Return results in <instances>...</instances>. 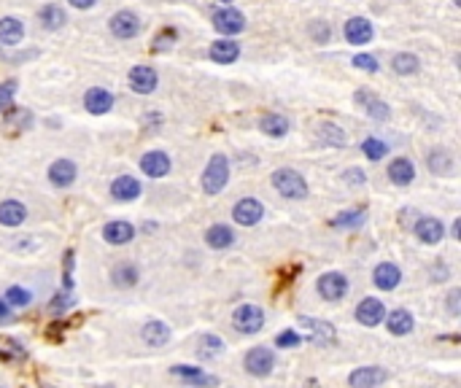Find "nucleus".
Listing matches in <instances>:
<instances>
[{
  "label": "nucleus",
  "mask_w": 461,
  "mask_h": 388,
  "mask_svg": "<svg viewBox=\"0 0 461 388\" xmlns=\"http://www.w3.org/2000/svg\"><path fill=\"white\" fill-rule=\"evenodd\" d=\"M111 33L121 38V41H130V38H135L138 33H141V19H138V14H132V11H119V14H114L111 17Z\"/></svg>",
  "instance_id": "obj_7"
},
{
  "label": "nucleus",
  "mask_w": 461,
  "mask_h": 388,
  "mask_svg": "<svg viewBox=\"0 0 461 388\" xmlns=\"http://www.w3.org/2000/svg\"><path fill=\"white\" fill-rule=\"evenodd\" d=\"M84 105H87L89 114L103 116V114H108V111L114 108V95H111L108 89H103V87H92V89L84 95Z\"/></svg>",
  "instance_id": "obj_15"
},
{
  "label": "nucleus",
  "mask_w": 461,
  "mask_h": 388,
  "mask_svg": "<svg viewBox=\"0 0 461 388\" xmlns=\"http://www.w3.org/2000/svg\"><path fill=\"white\" fill-rule=\"evenodd\" d=\"M232 324H235V329H238L241 335H256V332H262V326H265V313H262V308H256V305H241V308L232 313Z\"/></svg>",
  "instance_id": "obj_3"
},
{
  "label": "nucleus",
  "mask_w": 461,
  "mask_h": 388,
  "mask_svg": "<svg viewBox=\"0 0 461 388\" xmlns=\"http://www.w3.org/2000/svg\"><path fill=\"white\" fill-rule=\"evenodd\" d=\"M448 313L451 315L461 313V289H453L448 294Z\"/></svg>",
  "instance_id": "obj_48"
},
{
  "label": "nucleus",
  "mask_w": 461,
  "mask_h": 388,
  "mask_svg": "<svg viewBox=\"0 0 461 388\" xmlns=\"http://www.w3.org/2000/svg\"><path fill=\"white\" fill-rule=\"evenodd\" d=\"M364 108H367V116H369V119H375V121H386L388 116H391L388 103H383L381 97H375V100H372V103H367Z\"/></svg>",
  "instance_id": "obj_39"
},
{
  "label": "nucleus",
  "mask_w": 461,
  "mask_h": 388,
  "mask_svg": "<svg viewBox=\"0 0 461 388\" xmlns=\"http://www.w3.org/2000/svg\"><path fill=\"white\" fill-rule=\"evenodd\" d=\"M24 38V27L17 17H3L0 19V44L3 46H17Z\"/></svg>",
  "instance_id": "obj_25"
},
{
  "label": "nucleus",
  "mask_w": 461,
  "mask_h": 388,
  "mask_svg": "<svg viewBox=\"0 0 461 388\" xmlns=\"http://www.w3.org/2000/svg\"><path fill=\"white\" fill-rule=\"evenodd\" d=\"M265 216V208H262V202L259 200H254V197H243L235 202V208H232V218L241 224V227H254V224H259Z\"/></svg>",
  "instance_id": "obj_6"
},
{
  "label": "nucleus",
  "mask_w": 461,
  "mask_h": 388,
  "mask_svg": "<svg viewBox=\"0 0 461 388\" xmlns=\"http://www.w3.org/2000/svg\"><path fill=\"white\" fill-rule=\"evenodd\" d=\"M318 135H321V141H324V143L335 146V148L345 146V132L340 130L338 124H329V121H324V124L318 127Z\"/></svg>",
  "instance_id": "obj_36"
},
{
  "label": "nucleus",
  "mask_w": 461,
  "mask_h": 388,
  "mask_svg": "<svg viewBox=\"0 0 461 388\" xmlns=\"http://www.w3.org/2000/svg\"><path fill=\"white\" fill-rule=\"evenodd\" d=\"M175 38H178V33H175L173 27L162 30V33L154 38V51H165V48H170L173 44H175Z\"/></svg>",
  "instance_id": "obj_43"
},
{
  "label": "nucleus",
  "mask_w": 461,
  "mask_h": 388,
  "mask_svg": "<svg viewBox=\"0 0 461 388\" xmlns=\"http://www.w3.org/2000/svg\"><path fill=\"white\" fill-rule=\"evenodd\" d=\"M27 218V208L19 200H3L0 202V224L3 227H19Z\"/></svg>",
  "instance_id": "obj_22"
},
{
  "label": "nucleus",
  "mask_w": 461,
  "mask_h": 388,
  "mask_svg": "<svg viewBox=\"0 0 461 388\" xmlns=\"http://www.w3.org/2000/svg\"><path fill=\"white\" fill-rule=\"evenodd\" d=\"M138 194H141V184H138V178H132V175H119V178L111 181V197L119 200V202H130V200H135Z\"/></svg>",
  "instance_id": "obj_19"
},
{
  "label": "nucleus",
  "mask_w": 461,
  "mask_h": 388,
  "mask_svg": "<svg viewBox=\"0 0 461 388\" xmlns=\"http://www.w3.org/2000/svg\"><path fill=\"white\" fill-rule=\"evenodd\" d=\"M305 388H318V383H315V380H313V383H308V386H305Z\"/></svg>",
  "instance_id": "obj_52"
},
{
  "label": "nucleus",
  "mask_w": 461,
  "mask_h": 388,
  "mask_svg": "<svg viewBox=\"0 0 461 388\" xmlns=\"http://www.w3.org/2000/svg\"><path fill=\"white\" fill-rule=\"evenodd\" d=\"M38 22L44 30H60L62 24L68 22V17H65V11L57 6V3H46L41 11H38Z\"/></svg>",
  "instance_id": "obj_29"
},
{
  "label": "nucleus",
  "mask_w": 461,
  "mask_h": 388,
  "mask_svg": "<svg viewBox=\"0 0 461 388\" xmlns=\"http://www.w3.org/2000/svg\"><path fill=\"white\" fill-rule=\"evenodd\" d=\"M311 35H313L318 44H327L332 38V30H329V24L324 22V19H318V22L311 24Z\"/></svg>",
  "instance_id": "obj_46"
},
{
  "label": "nucleus",
  "mask_w": 461,
  "mask_h": 388,
  "mask_svg": "<svg viewBox=\"0 0 461 388\" xmlns=\"http://www.w3.org/2000/svg\"><path fill=\"white\" fill-rule=\"evenodd\" d=\"M386 326L391 335L402 337V335H410L415 321H412V315L408 313V310H391V313L386 315Z\"/></svg>",
  "instance_id": "obj_28"
},
{
  "label": "nucleus",
  "mask_w": 461,
  "mask_h": 388,
  "mask_svg": "<svg viewBox=\"0 0 461 388\" xmlns=\"http://www.w3.org/2000/svg\"><path fill=\"white\" fill-rule=\"evenodd\" d=\"M345 291H348V281H345L342 272H327V275L318 278V294H321L327 302H338V299H342Z\"/></svg>",
  "instance_id": "obj_8"
},
{
  "label": "nucleus",
  "mask_w": 461,
  "mask_h": 388,
  "mask_svg": "<svg viewBox=\"0 0 461 388\" xmlns=\"http://www.w3.org/2000/svg\"><path fill=\"white\" fill-rule=\"evenodd\" d=\"M229 184V159L224 154H214L202 170V192L218 194Z\"/></svg>",
  "instance_id": "obj_1"
},
{
  "label": "nucleus",
  "mask_w": 461,
  "mask_h": 388,
  "mask_svg": "<svg viewBox=\"0 0 461 388\" xmlns=\"http://www.w3.org/2000/svg\"><path fill=\"white\" fill-rule=\"evenodd\" d=\"M354 68H359V71H364V73H378V60L372 57V54H356L354 57V62H351Z\"/></svg>",
  "instance_id": "obj_42"
},
{
  "label": "nucleus",
  "mask_w": 461,
  "mask_h": 388,
  "mask_svg": "<svg viewBox=\"0 0 461 388\" xmlns=\"http://www.w3.org/2000/svg\"><path fill=\"white\" fill-rule=\"evenodd\" d=\"M141 170L151 178H162L170 173V157L165 151H146L141 157Z\"/></svg>",
  "instance_id": "obj_16"
},
{
  "label": "nucleus",
  "mask_w": 461,
  "mask_h": 388,
  "mask_svg": "<svg viewBox=\"0 0 461 388\" xmlns=\"http://www.w3.org/2000/svg\"><path fill=\"white\" fill-rule=\"evenodd\" d=\"M141 337H143L146 345H151V348H159V345H168L170 340V326L165 321H148L143 326V332H141Z\"/></svg>",
  "instance_id": "obj_26"
},
{
  "label": "nucleus",
  "mask_w": 461,
  "mask_h": 388,
  "mask_svg": "<svg viewBox=\"0 0 461 388\" xmlns=\"http://www.w3.org/2000/svg\"><path fill=\"white\" fill-rule=\"evenodd\" d=\"M418 57L410 54V51H402V54H394V60H391V68L397 76H412V73H418Z\"/></svg>",
  "instance_id": "obj_32"
},
{
  "label": "nucleus",
  "mask_w": 461,
  "mask_h": 388,
  "mask_svg": "<svg viewBox=\"0 0 461 388\" xmlns=\"http://www.w3.org/2000/svg\"><path fill=\"white\" fill-rule=\"evenodd\" d=\"M214 27L221 35H238V33L245 30V17L241 11H235V8H221V11L214 14Z\"/></svg>",
  "instance_id": "obj_9"
},
{
  "label": "nucleus",
  "mask_w": 461,
  "mask_h": 388,
  "mask_svg": "<svg viewBox=\"0 0 461 388\" xmlns=\"http://www.w3.org/2000/svg\"><path fill=\"white\" fill-rule=\"evenodd\" d=\"M211 60L218 62V65H232L238 57H241V46L235 44V41H229V38H218L211 44Z\"/></svg>",
  "instance_id": "obj_18"
},
{
  "label": "nucleus",
  "mask_w": 461,
  "mask_h": 388,
  "mask_svg": "<svg viewBox=\"0 0 461 388\" xmlns=\"http://www.w3.org/2000/svg\"><path fill=\"white\" fill-rule=\"evenodd\" d=\"M245 372H251L254 378H267L270 372H272V364H275V356H272V351L265 348V345H256V348H251L248 353H245Z\"/></svg>",
  "instance_id": "obj_4"
},
{
  "label": "nucleus",
  "mask_w": 461,
  "mask_h": 388,
  "mask_svg": "<svg viewBox=\"0 0 461 388\" xmlns=\"http://www.w3.org/2000/svg\"><path fill=\"white\" fill-rule=\"evenodd\" d=\"M30 299H33V294H30V291H24L22 286H8V291H6V302H8V305H14V308H24V305H30Z\"/></svg>",
  "instance_id": "obj_40"
},
{
  "label": "nucleus",
  "mask_w": 461,
  "mask_h": 388,
  "mask_svg": "<svg viewBox=\"0 0 461 388\" xmlns=\"http://www.w3.org/2000/svg\"><path fill=\"white\" fill-rule=\"evenodd\" d=\"M399 281H402V272H399V267L391 265V262L378 265L375 267V272H372V283H375L381 291L397 289V286H399Z\"/></svg>",
  "instance_id": "obj_17"
},
{
  "label": "nucleus",
  "mask_w": 461,
  "mask_h": 388,
  "mask_svg": "<svg viewBox=\"0 0 461 388\" xmlns=\"http://www.w3.org/2000/svg\"><path fill=\"white\" fill-rule=\"evenodd\" d=\"M157 81H159V76H157V71L151 65H135L130 71V87L138 95H151L157 89Z\"/></svg>",
  "instance_id": "obj_10"
},
{
  "label": "nucleus",
  "mask_w": 461,
  "mask_h": 388,
  "mask_svg": "<svg viewBox=\"0 0 461 388\" xmlns=\"http://www.w3.org/2000/svg\"><path fill=\"white\" fill-rule=\"evenodd\" d=\"M6 124H8L11 130H30L33 114H30L27 108H8V111H6Z\"/></svg>",
  "instance_id": "obj_35"
},
{
  "label": "nucleus",
  "mask_w": 461,
  "mask_h": 388,
  "mask_svg": "<svg viewBox=\"0 0 461 388\" xmlns=\"http://www.w3.org/2000/svg\"><path fill=\"white\" fill-rule=\"evenodd\" d=\"M216 3H224V6H229V3H232V0H216Z\"/></svg>",
  "instance_id": "obj_53"
},
{
  "label": "nucleus",
  "mask_w": 461,
  "mask_h": 388,
  "mask_svg": "<svg viewBox=\"0 0 461 388\" xmlns=\"http://www.w3.org/2000/svg\"><path fill=\"white\" fill-rule=\"evenodd\" d=\"M6 321H11V305L6 299H0V324H6Z\"/></svg>",
  "instance_id": "obj_50"
},
{
  "label": "nucleus",
  "mask_w": 461,
  "mask_h": 388,
  "mask_svg": "<svg viewBox=\"0 0 461 388\" xmlns=\"http://www.w3.org/2000/svg\"><path fill=\"white\" fill-rule=\"evenodd\" d=\"M375 92H369V89H359V92H356V95H354V103H359V105H367V103H372V100H375Z\"/></svg>",
  "instance_id": "obj_49"
},
{
  "label": "nucleus",
  "mask_w": 461,
  "mask_h": 388,
  "mask_svg": "<svg viewBox=\"0 0 461 388\" xmlns=\"http://www.w3.org/2000/svg\"><path fill=\"white\" fill-rule=\"evenodd\" d=\"M299 324L308 329V337L313 340L315 345H327V342H332V340L338 337L335 326L327 324V321H321V318H299Z\"/></svg>",
  "instance_id": "obj_14"
},
{
  "label": "nucleus",
  "mask_w": 461,
  "mask_h": 388,
  "mask_svg": "<svg viewBox=\"0 0 461 388\" xmlns=\"http://www.w3.org/2000/svg\"><path fill=\"white\" fill-rule=\"evenodd\" d=\"M272 186L284 194V197H291V200L308 197V184H305V178H302L297 170H289V168L275 170V173H272Z\"/></svg>",
  "instance_id": "obj_2"
},
{
  "label": "nucleus",
  "mask_w": 461,
  "mask_h": 388,
  "mask_svg": "<svg viewBox=\"0 0 461 388\" xmlns=\"http://www.w3.org/2000/svg\"><path fill=\"white\" fill-rule=\"evenodd\" d=\"M362 151L369 162H378V159H383L388 154V146L383 141H378V138H367L362 143Z\"/></svg>",
  "instance_id": "obj_37"
},
{
  "label": "nucleus",
  "mask_w": 461,
  "mask_h": 388,
  "mask_svg": "<svg viewBox=\"0 0 461 388\" xmlns=\"http://www.w3.org/2000/svg\"><path fill=\"white\" fill-rule=\"evenodd\" d=\"M453 3H456V6H459V3H461V0H453Z\"/></svg>",
  "instance_id": "obj_54"
},
{
  "label": "nucleus",
  "mask_w": 461,
  "mask_h": 388,
  "mask_svg": "<svg viewBox=\"0 0 461 388\" xmlns=\"http://www.w3.org/2000/svg\"><path fill=\"white\" fill-rule=\"evenodd\" d=\"M342 35H345V41L348 44H354V46H364V44H369L372 38H375V27L369 19H364V17H351L345 27H342Z\"/></svg>",
  "instance_id": "obj_5"
},
{
  "label": "nucleus",
  "mask_w": 461,
  "mask_h": 388,
  "mask_svg": "<svg viewBox=\"0 0 461 388\" xmlns=\"http://www.w3.org/2000/svg\"><path fill=\"white\" fill-rule=\"evenodd\" d=\"M415 235H418V240L426 242V245H435L445 238V227H442V221L435 216H424L418 218V224H415Z\"/></svg>",
  "instance_id": "obj_13"
},
{
  "label": "nucleus",
  "mask_w": 461,
  "mask_h": 388,
  "mask_svg": "<svg viewBox=\"0 0 461 388\" xmlns=\"http://www.w3.org/2000/svg\"><path fill=\"white\" fill-rule=\"evenodd\" d=\"M221 351H224V342H221L216 335H202V337H200V348H197V353H200V359H202V362L221 356Z\"/></svg>",
  "instance_id": "obj_33"
},
{
  "label": "nucleus",
  "mask_w": 461,
  "mask_h": 388,
  "mask_svg": "<svg viewBox=\"0 0 461 388\" xmlns=\"http://www.w3.org/2000/svg\"><path fill=\"white\" fill-rule=\"evenodd\" d=\"M289 119L286 116H281V114H267V116H262V121H259V130L265 132V135H270V138H284L286 132H289Z\"/></svg>",
  "instance_id": "obj_31"
},
{
  "label": "nucleus",
  "mask_w": 461,
  "mask_h": 388,
  "mask_svg": "<svg viewBox=\"0 0 461 388\" xmlns=\"http://www.w3.org/2000/svg\"><path fill=\"white\" fill-rule=\"evenodd\" d=\"M383 380H386V369H381V367H359L348 375L351 388H375Z\"/></svg>",
  "instance_id": "obj_12"
},
{
  "label": "nucleus",
  "mask_w": 461,
  "mask_h": 388,
  "mask_svg": "<svg viewBox=\"0 0 461 388\" xmlns=\"http://www.w3.org/2000/svg\"><path fill=\"white\" fill-rule=\"evenodd\" d=\"M364 218H367V211H364V208H359V211H345V213H340L338 218H332V227H335V229H354V227L364 224Z\"/></svg>",
  "instance_id": "obj_34"
},
{
  "label": "nucleus",
  "mask_w": 461,
  "mask_h": 388,
  "mask_svg": "<svg viewBox=\"0 0 461 388\" xmlns=\"http://www.w3.org/2000/svg\"><path fill=\"white\" fill-rule=\"evenodd\" d=\"M342 181L348 184V186H362L364 184V173L359 168L354 170H345V175H342Z\"/></svg>",
  "instance_id": "obj_47"
},
{
  "label": "nucleus",
  "mask_w": 461,
  "mask_h": 388,
  "mask_svg": "<svg viewBox=\"0 0 461 388\" xmlns=\"http://www.w3.org/2000/svg\"><path fill=\"white\" fill-rule=\"evenodd\" d=\"M71 299H73V294L71 291H60V294H57V297H54V299H51V305H49V310H51V313H62V310H68V308H71Z\"/></svg>",
  "instance_id": "obj_44"
},
{
  "label": "nucleus",
  "mask_w": 461,
  "mask_h": 388,
  "mask_svg": "<svg viewBox=\"0 0 461 388\" xmlns=\"http://www.w3.org/2000/svg\"><path fill=\"white\" fill-rule=\"evenodd\" d=\"M17 87H19V84H17L14 78H11V81H3V84H0V114L11 108V103H14V95H17Z\"/></svg>",
  "instance_id": "obj_41"
},
{
  "label": "nucleus",
  "mask_w": 461,
  "mask_h": 388,
  "mask_svg": "<svg viewBox=\"0 0 461 388\" xmlns=\"http://www.w3.org/2000/svg\"><path fill=\"white\" fill-rule=\"evenodd\" d=\"M383 318H386V305H383L381 299L367 297V299L359 302V308H356V321H359L362 326H378Z\"/></svg>",
  "instance_id": "obj_11"
},
{
  "label": "nucleus",
  "mask_w": 461,
  "mask_h": 388,
  "mask_svg": "<svg viewBox=\"0 0 461 388\" xmlns=\"http://www.w3.org/2000/svg\"><path fill=\"white\" fill-rule=\"evenodd\" d=\"M299 342H302V337H299L294 329H284V332L275 337V345H278V348H297Z\"/></svg>",
  "instance_id": "obj_45"
},
{
  "label": "nucleus",
  "mask_w": 461,
  "mask_h": 388,
  "mask_svg": "<svg viewBox=\"0 0 461 388\" xmlns=\"http://www.w3.org/2000/svg\"><path fill=\"white\" fill-rule=\"evenodd\" d=\"M412 178H415V168H412L410 159L397 157V159L388 165V181H391V184H397V186H408V184H412Z\"/></svg>",
  "instance_id": "obj_24"
},
{
  "label": "nucleus",
  "mask_w": 461,
  "mask_h": 388,
  "mask_svg": "<svg viewBox=\"0 0 461 388\" xmlns=\"http://www.w3.org/2000/svg\"><path fill=\"white\" fill-rule=\"evenodd\" d=\"M103 238L111 245H124V242H130L135 238V227L127 224V221H108L103 227Z\"/></svg>",
  "instance_id": "obj_21"
},
{
  "label": "nucleus",
  "mask_w": 461,
  "mask_h": 388,
  "mask_svg": "<svg viewBox=\"0 0 461 388\" xmlns=\"http://www.w3.org/2000/svg\"><path fill=\"white\" fill-rule=\"evenodd\" d=\"M175 378H184V380H189L194 386H208L214 388L218 383L214 375H208V372H202V367H189V364H178V367H173L170 369Z\"/></svg>",
  "instance_id": "obj_20"
},
{
  "label": "nucleus",
  "mask_w": 461,
  "mask_h": 388,
  "mask_svg": "<svg viewBox=\"0 0 461 388\" xmlns=\"http://www.w3.org/2000/svg\"><path fill=\"white\" fill-rule=\"evenodd\" d=\"M205 242H208L211 248H216V251H224V248H229V245L235 242V232H232L227 224H214V227L205 232Z\"/></svg>",
  "instance_id": "obj_27"
},
{
  "label": "nucleus",
  "mask_w": 461,
  "mask_h": 388,
  "mask_svg": "<svg viewBox=\"0 0 461 388\" xmlns=\"http://www.w3.org/2000/svg\"><path fill=\"white\" fill-rule=\"evenodd\" d=\"M68 3H71L73 8H81V11H87V8H92V6H95L97 0H68Z\"/></svg>",
  "instance_id": "obj_51"
},
{
  "label": "nucleus",
  "mask_w": 461,
  "mask_h": 388,
  "mask_svg": "<svg viewBox=\"0 0 461 388\" xmlns=\"http://www.w3.org/2000/svg\"><path fill=\"white\" fill-rule=\"evenodd\" d=\"M49 181H51L54 186H60V189L71 186L73 181H76V165H73L71 159H57V162L49 168Z\"/></svg>",
  "instance_id": "obj_23"
},
{
  "label": "nucleus",
  "mask_w": 461,
  "mask_h": 388,
  "mask_svg": "<svg viewBox=\"0 0 461 388\" xmlns=\"http://www.w3.org/2000/svg\"><path fill=\"white\" fill-rule=\"evenodd\" d=\"M135 281H138V270L132 265H119L114 270V283L121 286V289H130Z\"/></svg>",
  "instance_id": "obj_38"
},
{
  "label": "nucleus",
  "mask_w": 461,
  "mask_h": 388,
  "mask_svg": "<svg viewBox=\"0 0 461 388\" xmlns=\"http://www.w3.org/2000/svg\"><path fill=\"white\" fill-rule=\"evenodd\" d=\"M426 165L435 175H451L453 173V157L445 148H432L429 157H426Z\"/></svg>",
  "instance_id": "obj_30"
}]
</instances>
